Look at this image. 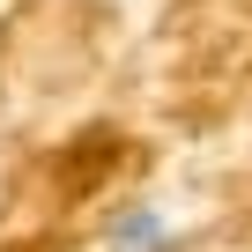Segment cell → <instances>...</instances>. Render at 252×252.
Instances as JSON below:
<instances>
[{
  "instance_id": "cell-1",
  "label": "cell",
  "mask_w": 252,
  "mask_h": 252,
  "mask_svg": "<svg viewBox=\"0 0 252 252\" xmlns=\"http://www.w3.org/2000/svg\"><path fill=\"white\" fill-rule=\"evenodd\" d=\"M104 252H178V230H171V215H163V208L134 200V208H119V215H111Z\"/></svg>"
}]
</instances>
